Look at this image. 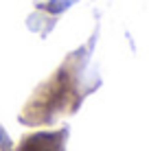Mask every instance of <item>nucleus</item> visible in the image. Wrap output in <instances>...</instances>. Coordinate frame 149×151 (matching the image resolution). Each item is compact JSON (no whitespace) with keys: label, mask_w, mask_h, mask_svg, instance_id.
<instances>
[{"label":"nucleus","mask_w":149,"mask_h":151,"mask_svg":"<svg viewBox=\"0 0 149 151\" xmlns=\"http://www.w3.org/2000/svg\"><path fill=\"white\" fill-rule=\"evenodd\" d=\"M61 138L64 134H37L33 138H27L20 151H61Z\"/></svg>","instance_id":"f257e3e1"}]
</instances>
